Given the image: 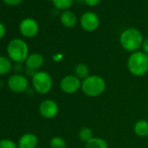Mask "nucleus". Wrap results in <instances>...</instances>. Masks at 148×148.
<instances>
[{
  "instance_id": "obj_1",
  "label": "nucleus",
  "mask_w": 148,
  "mask_h": 148,
  "mask_svg": "<svg viewBox=\"0 0 148 148\" xmlns=\"http://www.w3.org/2000/svg\"><path fill=\"white\" fill-rule=\"evenodd\" d=\"M127 68L132 75L142 77L148 72V55L143 51L132 52L127 60Z\"/></svg>"
},
{
  "instance_id": "obj_2",
  "label": "nucleus",
  "mask_w": 148,
  "mask_h": 148,
  "mask_svg": "<svg viewBox=\"0 0 148 148\" xmlns=\"http://www.w3.org/2000/svg\"><path fill=\"white\" fill-rule=\"evenodd\" d=\"M106 89V82L104 78L99 75H90L81 83V90L88 97H99L104 93Z\"/></svg>"
},
{
  "instance_id": "obj_3",
  "label": "nucleus",
  "mask_w": 148,
  "mask_h": 148,
  "mask_svg": "<svg viewBox=\"0 0 148 148\" xmlns=\"http://www.w3.org/2000/svg\"><path fill=\"white\" fill-rule=\"evenodd\" d=\"M120 45L127 51L135 52L142 46L144 38L141 32L135 29L130 28L124 31L120 35Z\"/></svg>"
},
{
  "instance_id": "obj_4",
  "label": "nucleus",
  "mask_w": 148,
  "mask_h": 148,
  "mask_svg": "<svg viewBox=\"0 0 148 148\" xmlns=\"http://www.w3.org/2000/svg\"><path fill=\"white\" fill-rule=\"evenodd\" d=\"M7 52L12 60L17 64H22L26 61L28 58V45L22 39L12 40L7 47Z\"/></svg>"
},
{
  "instance_id": "obj_5",
  "label": "nucleus",
  "mask_w": 148,
  "mask_h": 148,
  "mask_svg": "<svg viewBox=\"0 0 148 148\" xmlns=\"http://www.w3.org/2000/svg\"><path fill=\"white\" fill-rule=\"evenodd\" d=\"M32 85L38 93L46 94L52 88V78L46 71H37L32 77Z\"/></svg>"
},
{
  "instance_id": "obj_6",
  "label": "nucleus",
  "mask_w": 148,
  "mask_h": 148,
  "mask_svg": "<svg viewBox=\"0 0 148 148\" xmlns=\"http://www.w3.org/2000/svg\"><path fill=\"white\" fill-rule=\"evenodd\" d=\"M81 83L82 81L74 74H68L62 78L59 86L63 92L66 94H74L81 89Z\"/></svg>"
},
{
  "instance_id": "obj_7",
  "label": "nucleus",
  "mask_w": 148,
  "mask_h": 148,
  "mask_svg": "<svg viewBox=\"0 0 148 148\" xmlns=\"http://www.w3.org/2000/svg\"><path fill=\"white\" fill-rule=\"evenodd\" d=\"M8 86L14 92H24L28 88V79L21 74H14L8 79Z\"/></svg>"
},
{
  "instance_id": "obj_8",
  "label": "nucleus",
  "mask_w": 148,
  "mask_h": 148,
  "mask_svg": "<svg viewBox=\"0 0 148 148\" xmlns=\"http://www.w3.org/2000/svg\"><path fill=\"white\" fill-rule=\"evenodd\" d=\"M39 112L45 119H53L58 113V106L52 99H45L39 105Z\"/></svg>"
},
{
  "instance_id": "obj_9",
  "label": "nucleus",
  "mask_w": 148,
  "mask_h": 148,
  "mask_svg": "<svg viewBox=\"0 0 148 148\" xmlns=\"http://www.w3.org/2000/svg\"><path fill=\"white\" fill-rule=\"evenodd\" d=\"M81 27L86 32H93L99 25V18L97 14L88 12L82 15L80 19Z\"/></svg>"
},
{
  "instance_id": "obj_10",
  "label": "nucleus",
  "mask_w": 148,
  "mask_h": 148,
  "mask_svg": "<svg viewBox=\"0 0 148 148\" xmlns=\"http://www.w3.org/2000/svg\"><path fill=\"white\" fill-rule=\"evenodd\" d=\"M19 29L25 37L32 38L36 36L38 32V25L32 18H25L21 22Z\"/></svg>"
},
{
  "instance_id": "obj_11",
  "label": "nucleus",
  "mask_w": 148,
  "mask_h": 148,
  "mask_svg": "<svg viewBox=\"0 0 148 148\" xmlns=\"http://www.w3.org/2000/svg\"><path fill=\"white\" fill-rule=\"evenodd\" d=\"M38 143V137L33 133H25L18 140V148H36Z\"/></svg>"
},
{
  "instance_id": "obj_12",
  "label": "nucleus",
  "mask_w": 148,
  "mask_h": 148,
  "mask_svg": "<svg viewBox=\"0 0 148 148\" xmlns=\"http://www.w3.org/2000/svg\"><path fill=\"white\" fill-rule=\"evenodd\" d=\"M25 64H26L27 69H30L35 71L36 70H38L39 68H41L42 65L44 64V57L39 53H32L28 56L25 61Z\"/></svg>"
},
{
  "instance_id": "obj_13",
  "label": "nucleus",
  "mask_w": 148,
  "mask_h": 148,
  "mask_svg": "<svg viewBox=\"0 0 148 148\" xmlns=\"http://www.w3.org/2000/svg\"><path fill=\"white\" fill-rule=\"evenodd\" d=\"M133 131L138 137H148V121L145 119H138L133 125Z\"/></svg>"
},
{
  "instance_id": "obj_14",
  "label": "nucleus",
  "mask_w": 148,
  "mask_h": 148,
  "mask_svg": "<svg viewBox=\"0 0 148 148\" xmlns=\"http://www.w3.org/2000/svg\"><path fill=\"white\" fill-rule=\"evenodd\" d=\"M60 20H61V23L64 26L68 27V28H71L77 23V17L72 12L67 10L61 14Z\"/></svg>"
},
{
  "instance_id": "obj_15",
  "label": "nucleus",
  "mask_w": 148,
  "mask_h": 148,
  "mask_svg": "<svg viewBox=\"0 0 148 148\" xmlns=\"http://www.w3.org/2000/svg\"><path fill=\"white\" fill-rule=\"evenodd\" d=\"M74 75L78 77L81 81L88 78L91 75L88 65L84 63H79L76 64L75 68H74Z\"/></svg>"
},
{
  "instance_id": "obj_16",
  "label": "nucleus",
  "mask_w": 148,
  "mask_h": 148,
  "mask_svg": "<svg viewBox=\"0 0 148 148\" xmlns=\"http://www.w3.org/2000/svg\"><path fill=\"white\" fill-rule=\"evenodd\" d=\"M86 148H109L106 139L99 137H93L86 144Z\"/></svg>"
},
{
  "instance_id": "obj_17",
  "label": "nucleus",
  "mask_w": 148,
  "mask_h": 148,
  "mask_svg": "<svg viewBox=\"0 0 148 148\" xmlns=\"http://www.w3.org/2000/svg\"><path fill=\"white\" fill-rule=\"evenodd\" d=\"M12 70V62L11 60L6 58L0 56V75H5L10 72Z\"/></svg>"
},
{
  "instance_id": "obj_18",
  "label": "nucleus",
  "mask_w": 148,
  "mask_h": 148,
  "mask_svg": "<svg viewBox=\"0 0 148 148\" xmlns=\"http://www.w3.org/2000/svg\"><path fill=\"white\" fill-rule=\"evenodd\" d=\"M79 138L84 142V143H87L91 138H93V132L90 127H83L79 130V133H78Z\"/></svg>"
},
{
  "instance_id": "obj_19",
  "label": "nucleus",
  "mask_w": 148,
  "mask_h": 148,
  "mask_svg": "<svg viewBox=\"0 0 148 148\" xmlns=\"http://www.w3.org/2000/svg\"><path fill=\"white\" fill-rule=\"evenodd\" d=\"M50 147L51 148H66L67 144L66 141L62 137H53L50 141Z\"/></svg>"
},
{
  "instance_id": "obj_20",
  "label": "nucleus",
  "mask_w": 148,
  "mask_h": 148,
  "mask_svg": "<svg viewBox=\"0 0 148 148\" xmlns=\"http://www.w3.org/2000/svg\"><path fill=\"white\" fill-rule=\"evenodd\" d=\"M74 0H52L53 5L59 10H66L70 8Z\"/></svg>"
},
{
  "instance_id": "obj_21",
  "label": "nucleus",
  "mask_w": 148,
  "mask_h": 148,
  "mask_svg": "<svg viewBox=\"0 0 148 148\" xmlns=\"http://www.w3.org/2000/svg\"><path fill=\"white\" fill-rule=\"evenodd\" d=\"M18 146L11 139H1L0 140V148H18Z\"/></svg>"
},
{
  "instance_id": "obj_22",
  "label": "nucleus",
  "mask_w": 148,
  "mask_h": 148,
  "mask_svg": "<svg viewBox=\"0 0 148 148\" xmlns=\"http://www.w3.org/2000/svg\"><path fill=\"white\" fill-rule=\"evenodd\" d=\"M23 0H4V2L8 5H18Z\"/></svg>"
},
{
  "instance_id": "obj_23",
  "label": "nucleus",
  "mask_w": 148,
  "mask_h": 148,
  "mask_svg": "<svg viewBox=\"0 0 148 148\" xmlns=\"http://www.w3.org/2000/svg\"><path fill=\"white\" fill-rule=\"evenodd\" d=\"M101 0H84V2L89 6H95L100 3Z\"/></svg>"
},
{
  "instance_id": "obj_24",
  "label": "nucleus",
  "mask_w": 148,
  "mask_h": 148,
  "mask_svg": "<svg viewBox=\"0 0 148 148\" xmlns=\"http://www.w3.org/2000/svg\"><path fill=\"white\" fill-rule=\"evenodd\" d=\"M141 48H142V50H143L142 51L148 55V38H145V39H144Z\"/></svg>"
},
{
  "instance_id": "obj_25",
  "label": "nucleus",
  "mask_w": 148,
  "mask_h": 148,
  "mask_svg": "<svg viewBox=\"0 0 148 148\" xmlns=\"http://www.w3.org/2000/svg\"><path fill=\"white\" fill-rule=\"evenodd\" d=\"M5 27L2 23H0V38H2L5 36Z\"/></svg>"
},
{
  "instance_id": "obj_26",
  "label": "nucleus",
  "mask_w": 148,
  "mask_h": 148,
  "mask_svg": "<svg viewBox=\"0 0 148 148\" xmlns=\"http://www.w3.org/2000/svg\"><path fill=\"white\" fill-rule=\"evenodd\" d=\"M80 148H86V147H80Z\"/></svg>"
}]
</instances>
